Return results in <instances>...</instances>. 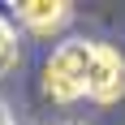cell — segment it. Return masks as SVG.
Returning <instances> with one entry per match:
<instances>
[{
    "mask_svg": "<svg viewBox=\"0 0 125 125\" xmlns=\"http://www.w3.org/2000/svg\"><path fill=\"white\" fill-rule=\"evenodd\" d=\"M86 95L95 104H116L125 95V56L112 43H95L91 52V86Z\"/></svg>",
    "mask_w": 125,
    "mask_h": 125,
    "instance_id": "obj_2",
    "label": "cell"
},
{
    "mask_svg": "<svg viewBox=\"0 0 125 125\" xmlns=\"http://www.w3.org/2000/svg\"><path fill=\"white\" fill-rule=\"evenodd\" d=\"M61 125H82V121H61Z\"/></svg>",
    "mask_w": 125,
    "mask_h": 125,
    "instance_id": "obj_5",
    "label": "cell"
},
{
    "mask_svg": "<svg viewBox=\"0 0 125 125\" xmlns=\"http://www.w3.org/2000/svg\"><path fill=\"white\" fill-rule=\"evenodd\" d=\"M91 52L95 43L86 39H69L48 56L43 65V95L52 104H78L86 99V86H91Z\"/></svg>",
    "mask_w": 125,
    "mask_h": 125,
    "instance_id": "obj_1",
    "label": "cell"
},
{
    "mask_svg": "<svg viewBox=\"0 0 125 125\" xmlns=\"http://www.w3.org/2000/svg\"><path fill=\"white\" fill-rule=\"evenodd\" d=\"M13 9H17V17H22L35 35H52V30H61V26L69 22L73 4H69V0H22V4H13Z\"/></svg>",
    "mask_w": 125,
    "mask_h": 125,
    "instance_id": "obj_3",
    "label": "cell"
},
{
    "mask_svg": "<svg viewBox=\"0 0 125 125\" xmlns=\"http://www.w3.org/2000/svg\"><path fill=\"white\" fill-rule=\"evenodd\" d=\"M13 65H17V26L0 13V78H9Z\"/></svg>",
    "mask_w": 125,
    "mask_h": 125,
    "instance_id": "obj_4",
    "label": "cell"
}]
</instances>
